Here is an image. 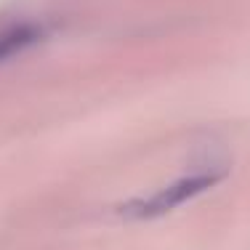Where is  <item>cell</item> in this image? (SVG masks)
<instances>
[{"instance_id":"6da1fadb","label":"cell","mask_w":250,"mask_h":250,"mask_svg":"<svg viewBox=\"0 0 250 250\" xmlns=\"http://www.w3.org/2000/svg\"><path fill=\"white\" fill-rule=\"evenodd\" d=\"M224 178V173H194V176H184L178 181L168 184V187L157 189L152 197H141V200H133L123 208V216L128 218H157V216H165V213L176 210L178 205L194 200L197 194L208 192L210 187H216L218 181Z\"/></svg>"},{"instance_id":"7a4b0ae2","label":"cell","mask_w":250,"mask_h":250,"mask_svg":"<svg viewBox=\"0 0 250 250\" xmlns=\"http://www.w3.org/2000/svg\"><path fill=\"white\" fill-rule=\"evenodd\" d=\"M43 38V29L38 24H11L5 29H0V64L8 59L24 53L27 48H32L38 40Z\"/></svg>"}]
</instances>
